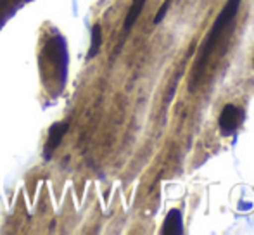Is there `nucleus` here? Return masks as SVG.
<instances>
[{"label": "nucleus", "instance_id": "obj_1", "mask_svg": "<svg viewBox=\"0 0 254 235\" xmlns=\"http://www.w3.org/2000/svg\"><path fill=\"white\" fill-rule=\"evenodd\" d=\"M239 7H241V0H227L225 7L221 9L220 16L216 17V21L213 23L211 30L207 31L206 40H204V44L201 45V49H199L197 59H195L194 69H192V87H194L195 81H197L199 78H201V74L204 73L207 59L211 58V54H213L214 47H216L218 42H220L223 31L227 30V26L234 21V17L237 16Z\"/></svg>", "mask_w": 254, "mask_h": 235}, {"label": "nucleus", "instance_id": "obj_3", "mask_svg": "<svg viewBox=\"0 0 254 235\" xmlns=\"http://www.w3.org/2000/svg\"><path fill=\"white\" fill-rule=\"evenodd\" d=\"M161 232L164 235H182L184 234V220H182V213L178 211V209H171V211L168 213Z\"/></svg>", "mask_w": 254, "mask_h": 235}, {"label": "nucleus", "instance_id": "obj_7", "mask_svg": "<svg viewBox=\"0 0 254 235\" xmlns=\"http://www.w3.org/2000/svg\"><path fill=\"white\" fill-rule=\"evenodd\" d=\"M170 3H171V0H164L163 7H161L159 12H157V14H156V17H154V24H159L161 21H163V17L166 16L168 9H170Z\"/></svg>", "mask_w": 254, "mask_h": 235}, {"label": "nucleus", "instance_id": "obj_5", "mask_svg": "<svg viewBox=\"0 0 254 235\" xmlns=\"http://www.w3.org/2000/svg\"><path fill=\"white\" fill-rule=\"evenodd\" d=\"M144 5H145V0H133V2H131V7H130V10H128V16H127V19H125V31H128L131 26H133L135 21H137L138 16H140Z\"/></svg>", "mask_w": 254, "mask_h": 235}, {"label": "nucleus", "instance_id": "obj_4", "mask_svg": "<svg viewBox=\"0 0 254 235\" xmlns=\"http://www.w3.org/2000/svg\"><path fill=\"white\" fill-rule=\"evenodd\" d=\"M66 128H67V123H57L52 126L51 133H49V140H47V147H45V156H47V159H51L54 149L59 145L61 138L64 137V133H66Z\"/></svg>", "mask_w": 254, "mask_h": 235}, {"label": "nucleus", "instance_id": "obj_2", "mask_svg": "<svg viewBox=\"0 0 254 235\" xmlns=\"http://www.w3.org/2000/svg\"><path fill=\"white\" fill-rule=\"evenodd\" d=\"M242 119H244V111L234 104H227L223 108V111H221L220 119H218L221 135L230 137L232 133H235V130L241 126Z\"/></svg>", "mask_w": 254, "mask_h": 235}, {"label": "nucleus", "instance_id": "obj_6", "mask_svg": "<svg viewBox=\"0 0 254 235\" xmlns=\"http://www.w3.org/2000/svg\"><path fill=\"white\" fill-rule=\"evenodd\" d=\"M99 49H101V26L95 24L94 30H92V45H90V52H88V59L95 58L99 54Z\"/></svg>", "mask_w": 254, "mask_h": 235}]
</instances>
